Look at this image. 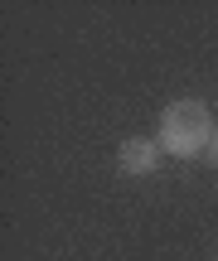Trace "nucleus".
Wrapping results in <instances>:
<instances>
[{
	"instance_id": "nucleus-2",
	"label": "nucleus",
	"mask_w": 218,
	"mask_h": 261,
	"mask_svg": "<svg viewBox=\"0 0 218 261\" xmlns=\"http://www.w3.org/2000/svg\"><path fill=\"white\" fill-rule=\"evenodd\" d=\"M160 155H165V150H160L155 136H126L122 150H116V169L131 174V179H146V174L160 169Z\"/></svg>"
},
{
	"instance_id": "nucleus-1",
	"label": "nucleus",
	"mask_w": 218,
	"mask_h": 261,
	"mask_svg": "<svg viewBox=\"0 0 218 261\" xmlns=\"http://www.w3.org/2000/svg\"><path fill=\"white\" fill-rule=\"evenodd\" d=\"M213 130L218 126H213L209 107H204L199 97H180V102H170L160 112V150L175 155V160H194V155L209 150Z\"/></svg>"
},
{
	"instance_id": "nucleus-3",
	"label": "nucleus",
	"mask_w": 218,
	"mask_h": 261,
	"mask_svg": "<svg viewBox=\"0 0 218 261\" xmlns=\"http://www.w3.org/2000/svg\"><path fill=\"white\" fill-rule=\"evenodd\" d=\"M204 160H209V165H218V130H213V140H209V150H204Z\"/></svg>"
}]
</instances>
